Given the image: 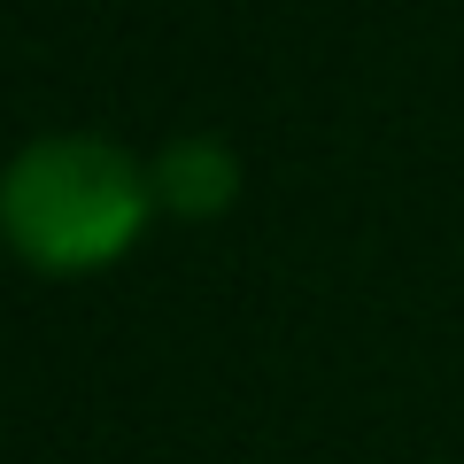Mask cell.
Returning <instances> with one entry per match:
<instances>
[{
	"label": "cell",
	"mask_w": 464,
	"mask_h": 464,
	"mask_svg": "<svg viewBox=\"0 0 464 464\" xmlns=\"http://www.w3.org/2000/svg\"><path fill=\"white\" fill-rule=\"evenodd\" d=\"M148 179H155V201L179 209V217H217L232 194H240V163H232V148H225V140H209V132L170 140V148L155 155Z\"/></svg>",
	"instance_id": "2"
},
{
	"label": "cell",
	"mask_w": 464,
	"mask_h": 464,
	"mask_svg": "<svg viewBox=\"0 0 464 464\" xmlns=\"http://www.w3.org/2000/svg\"><path fill=\"white\" fill-rule=\"evenodd\" d=\"M155 179L109 132H39L0 163V240L32 271H101L140 240Z\"/></svg>",
	"instance_id": "1"
}]
</instances>
